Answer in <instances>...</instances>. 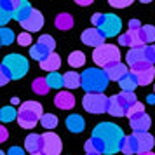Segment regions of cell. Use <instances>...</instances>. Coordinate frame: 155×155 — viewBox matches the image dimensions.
I'll list each match as a JSON object with an SVG mask.
<instances>
[{
	"label": "cell",
	"instance_id": "cell-1",
	"mask_svg": "<svg viewBox=\"0 0 155 155\" xmlns=\"http://www.w3.org/2000/svg\"><path fill=\"white\" fill-rule=\"evenodd\" d=\"M126 140V134L122 127L115 126L113 122H101L92 129L91 141L98 150L99 155H117L122 150V143Z\"/></svg>",
	"mask_w": 155,
	"mask_h": 155
},
{
	"label": "cell",
	"instance_id": "cell-2",
	"mask_svg": "<svg viewBox=\"0 0 155 155\" xmlns=\"http://www.w3.org/2000/svg\"><path fill=\"white\" fill-rule=\"evenodd\" d=\"M108 82L110 78L103 68H87L84 73H80V87L85 91V94L103 92L108 87Z\"/></svg>",
	"mask_w": 155,
	"mask_h": 155
},
{
	"label": "cell",
	"instance_id": "cell-3",
	"mask_svg": "<svg viewBox=\"0 0 155 155\" xmlns=\"http://www.w3.org/2000/svg\"><path fill=\"white\" fill-rule=\"evenodd\" d=\"M42 105L37 101H25L18 110V124L23 129H33L42 119Z\"/></svg>",
	"mask_w": 155,
	"mask_h": 155
},
{
	"label": "cell",
	"instance_id": "cell-4",
	"mask_svg": "<svg viewBox=\"0 0 155 155\" xmlns=\"http://www.w3.org/2000/svg\"><path fill=\"white\" fill-rule=\"evenodd\" d=\"M2 66L9 73L11 80H19V78H23L28 73V68H30L26 58L21 56V54H16V52L7 54V56L4 58L2 59Z\"/></svg>",
	"mask_w": 155,
	"mask_h": 155
},
{
	"label": "cell",
	"instance_id": "cell-5",
	"mask_svg": "<svg viewBox=\"0 0 155 155\" xmlns=\"http://www.w3.org/2000/svg\"><path fill=\"white\" fill-rule=\"evenodd\" d=\"M92 61L105 70L106 66L113 63H120V51L119 47H115L112 44H105L92 51Z\"/></svg>",
	"mask_w": 155,
	"mask_h": 155
},
{
	"label": "cell",
	"instance_id": "cell-6",
	"mask_svg": "<svg viewBox=\"0 0 155 155\" xmlns=\"http://www.w3.org/2000/svg\"><path fill=\"white\" fill-rule=\"evenodd\" d=\"M85 112L89 113H105L108 112V98L103 92H94V94H85L82 99Z\"/></svg>",
	"mask_w": 155,
	"mask_h": 155
},
{
	"label": "cell",
	"instance_id": "cell-7",
	"mask_svg": "<svg viewBox=\"0 0 155 155\" xmlns=\"http://www.w3.org/2000/svg\"><path fill=\"white\" fill-rule=\"evenodd\" d=\"M131 71L136 75V78H138V84H140V85L152 84V82H153V78H155V68H153V64L148 63V61H143V63L133 66V68H131Z\"/></svg>",
	"mask_w": 155,
	"mask_h": 155
},
{
	"label": "cell",
	"instance_id": "cell-8",
	"mask_svg": "<svg viewBox=\"0 0 155 155\" xmlns=\"http://www.w3.org/2000/svg\"><path fill=\"white\" fill-rule=\"evenodd\" d=\"M98 30L105 35V38L115 37V35H119L120 30H122V21H120L119 16H115V14H105L103 23H101V26Z\"/></svg>",
	"mask_w": 155,
	"mask_h": 155
},
{
	"label": "cell",
	"instance_id": "cell-9",
	"mask_svg": "<svg viewBox=\"0 0 155 155\" xmlns=\"http://www.w3.org/2000/svg\"><path fill=\"white\" fill-rule=\"evenodd\" d=\"M42 141H44V147L42 152L45 155H59L61 150H63V145H61V140L56 133L52 131H47V133L42 134Z\"/></svg>",
	"mask_w": 155,
	"mask_h": 155
},
{
	"label": "cell",
	"instance_id": "cell-10",
	"mask_svg": "<svg viewBox=\"0 0 155 155\" xmlns=\"http://www.w3.org/2000/svg\"><path fill=\"white\" fill-rule=\"evenodd\" d=\"M80 38H82V42L85 44V45H89V47H101V45H105V35L99 31L98 28H87L82 31V35H80Z\"/></svg>",
	"mask_w": 155,
	"mask_h": 155
},
{
	"label": "cell",
	"instance_id": "cell-11",
	"mask_svg": "<svg viewBox=\"0 0 155 155\" xmlns=\"http://www.w3.org/2000/svg\"><path fill=\"white\" fill-rule=\"evenodd\" d=\"M21 26L25 28V31H28V33H33V31H38V30L44 26V16L40 11H37L33 9L31 11V14L21 23Z\"/></svg>",
	"mask_w": 155,
	"mask_h": 155
},
{
	"label": "cell",
	"instance_id": "cell-12",
	"mask_svg": "<svg viewBox=\"0 0 155 155\" xmlns=\"http://www.w3.org/2000/svg\"><path fill=\"white\" fill-rule=\"evenodd\" d=\"M129 124H131V129L134 133H148V129L152 126V119L147 113H138L129 119Z\"/></svg>",
	"mask_w": 155,
	"mask_h": 155
},
{
	"label": "cell",
	"instance_id": "cell-13",
	"mask_svg": "<svg viewBox=\"0 0 155 155\" xmlns=\"http://www.w3.org/2000/svg\"><path fill=\"white\" fill-rule=\"evenodd\" d=\"M134 138H136V143H138V155H143V153H148L152 152L153 148V136L150 133H133Z\"/></svg>",
	"mask_w": 155,
	"mask_h": 155
},
{
	"label": "cell",
	"instance_id": "cell-14",
	"mask_svg": "<svg viewBox=\"0 0 155 155\" xmlns=\"http://www.w3.org/2000/svg\"><path fill=\"white\" fill-rule=\"evenodd\" d=\"M31 11H33V7L30 5V2H26V0H16V7H14V12H12V19L23 23L30 14H31Z\"/></svg>",
	"mask_w": 155,
	"mask_h": 155
},
{
	"label": "cell",
	"instance_id": "cell-15",
	"mask_svg": "<svg viewBox=\"0 0 155 155\" xmlns=\"http://www.w3.org/2000/svg\"><path fill=\"white\" fill-rule=\"evenodd\" d=\"M105 73L108 75L110 80L120 82V80L129 73V70H127V64H124V63H113V64H110V66L105 68Z\"/></svg>",
	"mask_w": 155,
	"mask_h": 155
},
{
	"label": "cell",
	"instance_id": "cell-16",
	"mask_svg": "<svg viewBox=\"0 0 155 155\" xmlns=\"http://www.w3.org/2000/svg\"><path fill=\"white\" fill-rule=\"evenodd\" d=\"M54 105L61 110H70L75 106V96L70 91H59L54 98Z\"/></svg>",
	"mask_w": 155,
	"mask_h": 155
},
{
	"label": "cell",
	"instance_id": "cell-17",
	"mask_svg": "<svg viewBox=\"0 0 155 155\" xmlns=\"http://www.w3.org/2000/svg\"><path fill=\"white\" fill-rule=\"evenodd\" d=\"M126 61L129 64V68H133L136 64L147 61V47H136V49H129L127 51Z\"/></svg>",
	"mask_w": 155,
	"mask_h": 155
},
{
	"label": "cell",
	"instance_id": "cell-18",
	"mask_svg": "<svg viewBox=\"0 0 155 155\" xmlns=\"http://www.w3.org/2000/svg\"><path fill=\"white\" fill-rule=\"evenodd\" d=\"M44 141H42V134H28L26 140H25V150L31 153H38L42 152Z\"/></svg>",
	"mask_w": 155,
	"mask_h": 155
},
{
	"label": "cell",
	"instance_id": "cell-19",
	"mask_svg": "<svg viewBox=\"0 0 155 155\" xmlns=\"http://www.w3.org/2000/svg\"><path fill=\"white\" fill-rule=\"evenodd\" d=\"M64 124H66V129H68L70 133H75V134L82 133L84 127H85L84 119H82L78 113H71V115H68L66 120H64Z\"/></svg>",
	"mask_w": 155,
	"mask_h": 155
},
{
	"label": "cell",
	"instance_id": "cell-20",
	"mask_svg": "<svg viewBox=\"0 0 155 155\" xmlns=\"http://www.w3.org/2000/svg\"><path fill=\"white\" fill-rule=\"evenodd\" d=\"M30 54H31V58H33V59H37L38 63H42V61H45V59L52 54V52H51L47 47H44L42 44L37 42L35 45H31V47H30Z\"/></svg>",
	"mask_w": 155,
	"mask_h": 155
},
{
	"label": "cell",
	"instance_id": "cell-21",
	"mask_svg": "<svg viewBox=\"0 0 155 155\" xmlns=\"http://www.w3.org/2000/svg\"><path fill=\"white\" fill-rule=\"evenodd\" d=\"M119 85H120V89H122L124 92H134V89H136L140 84H138V78H136V75L129 70V73H127L122 80H120Z\"/></svg>",
	"mask_w": 155,
	"mask_h": 155
},
{
	"label": "cell",
	"instance_id": "cell-22",
	"mask_svg": "<svg viewBox=\"0 0 155 155\" xmlns=\"http://www.w3.org/2000/svg\"><path fill=\"white\" fill-rule=\"evenodd\" d=\"M40 64V68L45 71H49V73H52V71H56L59 66H61V58H59V54H56V52H52L45 61H42Z\"/></svg>",
	"mask_w": 155,
	"mask_h": 155
},
{
	"label": "cell",
	"instance_id": "cell-23",
	"mask_svg": "<svg viewBox=\"0 0 155 155\" xmlns=\"http://www.w3.org/2000/svg\"><path fill=\"white\" fill-rule=\"evenodd\" d=\"M108 113H110L112 117H126V113H127L126 110H124V106L119 103V99H117L115 94L108 98Z\"/></svg>",
	"mask_w": 155,
	"mask_h": 155
},
{
	"label": "cell",
	"instance_id": "cell-24",
	"mask_svg": "<svg viewBox=\"0 0 155 155\" xmlns=\"http://www.w3.org/2000/svg\"><path fill=\"white\" fill-rule=\"evenodd\" d=\"M117 96V99H119V103L122 106H124V110H129L131 106H134L136 103H138V98H136V94L134 92H124V91H120L119 94H115Z\"/></svg>",
	"mask_w": 155,
	"mask_h": 155
},
{
	"label": "cell",
	"instance_id": "cell-25",
	"mask_svg": "<svg viewBox=\"0 0 155 155\" xmlns=\"http://www.w3.org/2000/svg\"><path fill=\"white\" fill-rule=\"evenodd\" d=\"M73 18H71L68 12H61V14L56 16V21H54V25H56L58 30H70L71 26H73Z\"/></svg>",
	"mask_w": 155,
	"mask_h": 155
},
{
	"label": "cell",
	"instance_id": "cell-26",
	"mask_svg": "<svg viewBox=\"0 0 155 155\" xmlns=\"http://www.w3.org/2000/svg\"><path fill=\"white\" fill-rule=\"evenodd\" d=\"M63 78L66 89H78L80 87V73H77V71H66Z\"/></svg>",
	"mask_w": 155,
	"mask_h": 155
},
{
	"label": "cell",
	"instance_id": "cell-27",
	"mask_svg": "<svg viewBox=\"0 0 155 155\" xmlns=\"http://www.w3.org/2000/svg\"><path fill=\"white\" fill-rule=\"evenodd\" d=\"M120 152H122V153H126V155L138 153V143H136L134 134L126 136V140H124V143H122V150H120Z\"/></svg>",
	"mask_w": 155,
	"mask_h": 155
},
{
	"label": "cell",
	"instance_id": "cell-28",
	"mask_svg": "<svg viewBox=\"0 0 155 155\" xmlns=\"http://www.w3.org/2000/svg\"><path fill=\"white\" fill-rule=\"evenodd\" d=\"M31 89H33V92L35 94H38V96H45L47 92H49V84H47V80H45V77H38L33 80V84H31Z\"/></svg>",
	"mask_w": 155,
	"mask_h": 155
},
{
	"label": "cell",
	"instance_id": "cell-29",
	"mask_svg": "<svg viewBox=\"0 0 155 155\" xmlns=\"http://www.w3.org/2000/svg\"><path fill=\"white\" fill-rule=\"evenodd\" d=\"M45 80H47V84H49L51 89H63L64 87V78H63V75H59L58 71L49 73V75L45 77Z\"/></svg>",
	"mask_w": 155,
	"mask_h": 155
},
{
	"label": "cell",
	"instance_id": "cell-30",
	"mask_svg": "<svg viewBox=\"0 0 155 155\" xmlns=\"http://www.w3.org/2000/svg\"><path fill=\"white\" fill-rule=\"evenodd\" d=\"M140 35L143 44H150L155 40V26L153 25H143L140 30Z\"/></svg>",
	"mask_w": 155,
	"mask_h": 155
},
{
	"label": "cell",
	"instance_id": "cell-31",
	"mask_svg": "<svg viewBox=\"0 0 155 155\" xmlns=\"http://www.w3.org/2000/svg\"><path fill=\"white\" fill-rule=\"evenodd\" d=\"M68 63H70V66H73V68H80V66H84V63H85L84 52H80V51H73L70 56H68Z\"/></svg>",
	"mask_w": 155,
	"mask_h": 155
},
{
	"label": "cell",
	"instance_id": "cell-32",
	"mask_svg": "<svg viewBox=\"0 0 155 155\" xmlns=\"http://www.w3.org/2000/svg\"><path fill=\"white\" fill-rule=\"evenodd\" d=\"M14 31L7 26H4V28H0V44L2 45H11V44L14 42Z\"/></svg>",
	"mask_w": 155,
	"mask_h": 155
},
{
	"label": "cell",
	"instance_id": "cell-33",
	"mask_svg": "<svg viewBox=\"0 0 155 155\" xmlns=\"http://www.w3.org/2000/svg\"><path fill=\"white\" fill-rule=\"evenodd\" d=\"M40 124L44 126V129H54L58 126V117L54 113H44L42 119H40Z\"/></svg>",
	"mask_w": 155,
	"mask_h": 155
},
{
	"label": "cell",
	"instance_id": "cell-34",
	"mask_svg": "<svg viewBox=\"0 0 155 155\" xmlns=\"http://www.w3.org/2000/svg\"><path fill=\"white\" fill-rule=\"evenodd\" d=\"M16 117H18V112H16L12 106H4V108H0V120H2V122H12Z\"/></svg>",
	"mask_w": 155,
	"mask_h": 155
},
{
	"label": "cell",
	"instance_id": "cell-35",
	"mask_svg": "<svg viewBox=\"0 0 155 155\" xmlns=\"http://www.w3.org/2000/svg\"><path fill=\"white\" fill-rule=\"evenodd\" d=\"M38 44H42L44 47H47L51 52H54V47H56V42L51 35H40L38 37Z\"/></svg>",
	"mask_w": 155,
	"mask_h": 155
},
{
	"label": "cell",
	"instance_id": "cell-36",
	"mask_svg": "<svg viewBox=\"0 0 155 155\" xmlns=\"http://www.w3.org/2000/svg\"><path fill=\"white\" fill-rule=\"evenodd\" d=\"M18 44H19V45H23V47H28V45H31V33H28V31H23V33H19V35H18Z\"/></svg>",
	"mask_w": 155,
	"mask_h": 155
},
{
	"label": "cell",
	"instance_id": "cell-37",
	"mask_svg": "<svg viewBox=\"0 0 155 155\" xmlns=\"http://www.w3.org/2000/svg\"><path fill=\"white\" fill-rule=\"evenodd\" d=\"M138 113H145V105L143 103H136L134 106H131L129 110H127V113H126V117H134V115H138Z\"/></svg>",
	"mask_w": 155,
	"mask_h": 155
},
{
	"label": "cell",
	"instance_id": "cell-38",
	"mask_svg": "<svg viewBox=\"0 0 155 155\" xmlns=\"http://www.w3.org/2000/svg\"><path fill=\"white\" fill-rule=\"evenodd\" d=\"M11 19H12V14H9L7 11L2 7V4H0V28H4L5 23L11 21Z\"/></svg>",
	"mask_w": 155,
	"mask_h": 155
},
{
	"label": "cell",
	"instance_id": "cell-39",
	"mask_svg": "<svg viewBox=\"0 0 155 155\" xmlns=\"http://www.w3.org/2000/svg\"><path fill=\"white\" fill-rule=\"evenodd\" d=\"M112 7H117V9H124V7H127V5H131L133 2L131 0H110L108 2Z\"/></svg>",
	"mask_w": 155,
	"mask_h": 155
},
{
	"label": "cell",
	"instance_id": "cell-40",
	"mask_svg": "<svg viewBox=\"0 0 155 155\" xmlns=\"http://www.w3.org/2000/svg\"><path fill=\"white\" fill-rule=\"evenodd\" d=\"M84 150H85V153H89V155H99L96 147H94V143H92L91 140H87L84 143Z\"/></svg>",
	"mask_w": 155,
	"mask_h": 155
},
{
	"label": "cell",
	"instance_id": "cell-41",
	"mask_svg": "<svg viewBox=\"0 0 155 155\" xmlns=\"http://www.w3.org/2000/svg\"><path fill=\"white\" fill-rule=\"evenodd\" d=\"M103 18H105V14H103V12H94V14H92L91 21H92V25H94V28H99V26H101Z\"/></svg>",
	"mask_w": 155,
	"mask_h": 155
},
{
	"label": "cell",
	"instance_id": "cell-42",
	"mask_svg": "<svg viewBox=\"0 0 155 155\" xmlns=\"http://www.w3.org/2000/svg\"><path fill=\"white\" fill-rule=\"evenodd\" d=\"M9 80H11V77H9V73L5 71V68L0 64V87H4V85L7 84Z\"/></svg>",
	"mask_w": 155,
	"mask_h": 155
},
{
	"label": "cell",
	"instance_id": "cell-43",
	"mask_svg": "<svg viewBox=\"0 0 155 155\" xmlns=\"http://www.w3.org/2000/svg\"><path fill=\"white\" fill-rule=\"evenodd\" d=\"M147 61L152 63V64H155V44L147 47Z\"/></svg>",
	"mask_w": 155,
	"mask_h": 155
},
{
	"label": "cell",
	"instance_id": "cell-44",
	"mask_svg": "<svg viewBox=\"0 0 155 155\" xmlns=\"http://www.w3.org/2000/svg\"><path fill=\"white\" fill-rule=\"evenodd\" d=\"M7 138H9V131L4 127V124H0V143L7 141Z\"/></svg>",
	"mask_w": 155,
	"mask_h": 155
},
{
	"label": "cell",
	"instance_id": "cell-45",
	"mask_svg": "<svg viewBox=\"0 0 155 155\" xmlns=\"http://www.w3.org/2000/svg\"><path fill=\"white\" fill-rule=\"evenodd\" d=\"M7 155H25V150L19 148V147H11L9 152H7Z\"/></svg>",
	"mask_w": 155,
	"mask_h": 155
},
{
	"label": "cell",
	"instance_id": "cell-46",
	"mask_svg": "<svg viewBox=\"0 0 155 155\" xmlns=\"http://www.w3.org/2000/svg\"><path fill=\"white\" fill-rule=\"evenodd\" d=\"M129 30H141V23L138 19H131L129 21Z\"/></svg>",
	"mask_w": 155,
	"mask_h": 155
},
{
	"label": "cell",
	"instance_id": "cell-47",
	"mask_svg": "<svg viewBox=\"0 0 155 155\" xmlns=\"http://www.w3.org/2000/svg\"><path fill=\"white\" fill-rule=\"evenodd\" d=\"M77 4L78 5H91L92 0H77Z\"/></svg>",
	"mask_w": 155,
	"mask_h": 155
},
{
	"label": "cell",
	"instance_id": "cell-48",
	"mask_svg": "<svg viewBox=\"0 0 155 155\" xmlns=\"http://www.w3.org/2000/svg\"><path fill=\"white\" fill-rule=\"evenodd\" d=\"M11 103H12V105H18V103H21V101H19L18 98H12V99H11Z\"/></svg>",
	"mask_w": 155,
	"mask_h": 155
},
{
	"label": "cell",
	"instance_id": "cell-49",
	"mask_svg": "<svg viewBox=\"0 0 155 155\" xmlns=\"http://www.w3.org/2000/svg\"><path fill=\"white\" fill-rule=\"evenodd\" d=\"M153 101H155V94L153 96H148V103H153Z\"/></svg>",
	"mask_w": 155,
	"mask_h": 155
},
{
	"label": "cell",
	"instance_id": "cell-50",
	"mask_svg": "<svg viewBox=\"0 0 155 155\" xmlns=\"http://www.w3.org/2000/svg\"><path fill=\"white\" fill-rule=\"evenodd\" d=\"M31 155H45L44 152H38V153H31Z\"/></svg>",
	"mask_w": 155,
	"mask_h": 155
},
{
	"label": "cell",
	"instance_id": "cell-51",
	"mask_svg": "<svg viewBox=\"0 0 155 155\" xmlns=\"http://www.w3.org/2000/svg\"><path fill=\"white\" fill-rule=\"evenodd\" d=\"M143 155H155L153 152H148V153H143Z\"/></svg>",
	"mask_w": 155,
	"mask_h": 155
},
{
	"label": "cell",
	"instance_id": "cell-52",
	"mask_svg": "<svg viewBox=\"0 0 155 155\" xmlns=\"http://www.w3.org/2000/svg\"><path fill=\"white\" fill-rule=\"evenodd\" d=\"M0 155H7V153H4V152H2V150H0Z\"/></svg>",
	"mask_w": 155,
	"mask_h": 155
},
{
	"label": "cell",
	"instance_id": "cell-53",
	"mask_svg": "<svg viewBox=\"0 0 155 155\" xmlns=\"http://www.w3.org/2000/svg\"><path fill=\"white\" fill-rule=\"evenodd\" d=\"M153 92H155V87H153Z\"/></svg>",
	"mask_w": 155,
	"mask_h": 155
},
{
	"label": "cell",
	"instance_id": "cell-54",
	"mask_svg": "<svg viewBox=\"0 0 155 155\" xmlns=\"http://www.w3.org/2000/svg\"><path fill=\"white\" fill-rule=\"evenodd\" d=\"M85 155H89V153H85Z\"/></svg>",
	"mask_w": 155,
	"mask_h": 155
},
{
	"label": "cell",
	"instance_id": "cell-55",
	"mask_svg": "<svg viewBox=\"0 0 155 155\" xmlns=\"http://www.w3.org/2000/svg\"><path fill=\"white\" fill-rule=\"evenodd\" d=\"M0 45H2V44H0Z\"/></svg>",
	"mask_w": 155,
	"mask_h": 155
}]
</instances>
